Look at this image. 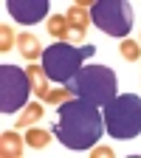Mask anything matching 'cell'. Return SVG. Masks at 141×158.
Wrapping results in <instances>:
<instances>
[{"mask_svg": "<svg viewBox=\"0 0 141 158\" xmlns=\"http://www.w3.org/2000/svg\"><path fill=\"white\" fill-rule=\"evenodd\" d=\"M51 133L68 150H90L105 133V116L96 105L85 99H71V102L59 105L56 124Z\"/></svg>", "mask_w": 141, "mask_h": 158, "instance_id": "cell-1", "label": "cell"}, {"mask_svg": "<svg viewBox=\"0 0 141 158\" xmlns=\"http://www.w3.org/2000/svg\"><path fill=\"white\" fill-rule=\"evenodd\" d=\"M96 54V45H82L73 48L71 43H54L43 54V71L48 73L51 82L68 85L71 79L85 68V59Z\"/></svg>", "mask_w": 141, "mask_h": 158, "instance_id": "cell-2", "label": "cell"}, {"mask_svg": "<svg viewBox=\"0 0 141 158\" xmlns=\"http://www.w3.org/2000/svg\"><path fill=\"white\" fill-rule=\"evenodd\" d=\"M68 88L73 90L76 99H85L96 107H105L107 102L116 99V73L107 65H85L68 82Z\"/></svg>", "mask_w": 141, "mask_h": 158, "instance_id": "cell-3", "label": "cell"}, {"mask_svg": "<svg viewBox=\"0 0 141 158\" xmlns=\"http://www.w3.org/2000/svg\"><path fill=\"white\" fill-rule=\"evenodd\" d=\"M105 130L113 138H135L141 133V99L135 93H122L105 105Z\"/></svg>", "mask_w": 141, "mask_h": 158, "instance_id": "cell-4", "label": "cell"}, {"mask_svg": "<svg viewBox=\"0 0 141 158\" xmlns=\"http://www.w3.org/2000/svg\"><path fill=\"white\" fill-rule=\"evenodd\" d=\"M90 20L105 34L124 40V34L133 28V6L127 0H96L90 6Z\"/></svg>", "mask_w": 141, "mask_h": 158, "instance_id": "cell-5", "label": "cell"}, {"mask_svg": "<svg viewBox=\"0 0 141 158\" xmlns=\"http://www.w3.org/2000/svg\"><path fill=\"white\" fill-rule=\"evenodd\" d=\"M31 76L17 68V65H3L0 68V113H17L28 102L31 93Z\"/></svg>", "mask_w": 141, "mask_h": 158, "instance_id": "cell-6", "label": "cell"}, {"mask_svg": "<svg viewBox=\"0 0 141 158\" xmlns=\"http://www.w3.org/2000/svg\"><path fill=\"white\" fill-rule=\"evenodd\" d=\"M6 11L23 26H34L39 20H45L48 0H6Z\"/></svg>", "mask_w": 141, "mask_h": 158, "instance_id": "cell-7", "label": "cell"}, {"mask_svg": "<svg viewBox=\"0 0 141 158\" xmlns=\"http://www.w3.org/2000/svg\"><path fill=\"white\" fill-rule=\"evenodd\" d=\"M93 3H73L68 11H65V20H68V26H71V31L82 40L85 37V31H88V26H90V9Z\"/></svg>", "mask_w": 141, "mask_h": 158, "instance_id": "cell-8", "label": "cell"}, {"mask_svg": "<svg viewBox=\"0 0 141 158\" xmlns=\"http://www.w3.org/2000/svg\"><path fill=\"white\" fill-rule=\"evenodd\" d=\"M17 51H20V56H26L28 62H37V59H43V54H45V48L39 45V40L34 34H17Z\"/></svg>", "mask_w": 141, "mask_h": 158, "instance_id": "cell-9", "label": "cell"}, {"mask_svg": "<svg viewBox=\"0 0 141 158\" xmlns=\"http://www.w3.org/2000/svg\"><path fill=\"white\" fill-rule=\"evenodd\" d=\"M23 147H26V138H20L17 130H9V133L0 135V155L3 158H20Z\"/></svg>", "mask_w": 141, "mask_h": 158, "instance_id": "cell-10", "label": "cell"}, {"mask_svg": "<svg viewBox=\"0 0 141 158\" xmlns=\"http://www.w3.org/2000/svg\"><path fill=\"white\" fill-rule=\"evenodd\" d=\"M48 34H51V37H56L59 43H68V40H79V37L71 31V26H68L65 14H51V20H48Z\"/></svg>", "mask_w": 141, "mask_h": 158, "instance_id": "cell-11", "label": "cell"}, {"mask_svg": "<svg viewBox=\"0 0 141 158\" xmlns=\"http://www.w3.org/2000/svg\"><path fill=\"white\" fill-rule=\"evenodd\" d=\"M43 113H45V107H43V102H28V107L20 113V118H17V130H28V124H37L39 118H43Z\"/></svg>", "mask_w": 141, "mask_h": 158, "instance_id": "cell-12", "label": "cell"}, {"mask_svg": "<svg viewBox=\"0 0 141 158\" xmlns=\"http://www.w3.org/2000/svg\"><path fill=\"white\" fill-rule=\"evenodd\" d=\"M28 76H31V88L39 99H45L48 96V73L43 71V65H28Z\"/></svg>", "mask_w": 141, "mask_h": 158, "instance_id": "cell-13", "label": "cell"}, {"mask_svg": "<svg viewBox=\"0 0 141 158\" xmlns=\"http://www.w3.org/2000/svg\"><path fill=\"white\" fill-rule=\"evenodd\" d=\"M51 144V133L43 130V127H28L26 133V147H34V150H45Z\"/></svg>", "mask_w": 141, "mask_h": 158, "instance_id": "cell-14", "label": "cell"}, {"mask_svg": "<svg viewBox=\"0 0 141 158\" xmlns=\"http://www.w3.org/2000/svg\"><path fill=\"white\" fill-rule=\"evenodd\" d=\"M71 99H76L73 90H71L68 85H62V88H51L43 102H48V105H65V102H71Z\"/></svg>", "mask_w": 141, "mask_h": 158, "instance_id": "cell-15", "label": "cell"}, {"mask_svg": "<svg viewBox=\"0 0 141 158\" xmlns=\"http://www.w3.org/2000/svg\"><path fill=\"white\" fill-rule=\"evenodd\" d=\"M118 51H122V56L127 59V62H138V59H141V43H135V40H127L124 37Z\"/></svg>", "mask_w": 141, "mask_h": 158, "instance_id": "cell-16", "label": "cell"}, {"mask_svg": "<svg viewBox=\"0 0 141 158\" xmlns=\"http://www.w3.org/2000/svg\"><path fill=\"white\" fill-rule=\"evenodd\" d=\"M14 43H17V34L3 23V26H0V51H3V54H9L11 48H14Z\"/></svg>", "mask_w": 141, "mask_h": 158, "instance_id": "cell-17", "label": "cell"}, {"mask_svg": "<svg viewBox=\"0 0 141 158\" xmlns=\"http://www.w3.org/2000/svg\"><path fill=\"white\" fill-rule=\"evenodd\" d=\"M90 155L96 158V155H113V150H107V147H90Z\"/></svg>", "mask_w": 141, "mask_h": 158, "instance_id": "cell-18", "label": "cell"}]
</instances>
